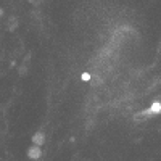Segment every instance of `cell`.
<instances>
[{
    "instance_id": "obj_1",
    "label": "cell",
    "mask_w": 161,
    "mask_h": 161,
    "mask_svg": "<svg viewBox=\"0 0 161 161\" xmlns=\"http://www.w3.org/2000/svg\"><path fill=\"white\" fill-rule=\"evenodd\" d=\"M34 142H36V143H42V142H44V136H42V134H36Z\"/></svg>"
}]
</instances>
